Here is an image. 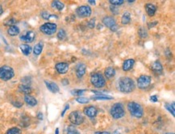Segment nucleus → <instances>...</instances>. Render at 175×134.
I'll list each match as a JSON object with an SVG mask.
<instances>
[{"instance_id": "nucleus-1", "label": "nucleus", "mask_w": 175, "mask_h": 134, "mask_svg": "<svg viewBox=\"0 0 175 134\" xmlns=\"http://www.w3.org/2000/svg\"><path fill=\"white\" fill-rule=\"evenodd\" d=\"M118 90L124 94H129L135 89L134 81L128 77H122L118 81Z\"/></svg>"}, {"instance_id": "nucleus-2", "label": "nucleus", "mask_w": 175, "mask_h": 134, "mask_svg": "<svg viewBox=\"0 0 175 134\" xmlns=\"http://www.w3.org/2000/svg\"><path fill=\"white\" fill-rule=\"evenodd\" d=\"M128 109L130 114L136 118H141L143 116L144 111L142 107L136 102H129L128 103Z\"/></svg>"}, {"instance_id": "nucleus-3", "label": "nucleus", "mask_w": 175, "mask_h": 134, "mask_svg": "<svg viewBox=\"0 0 175 134\" xmlns=\"http://www.w3.org/2000/svg\"><path fill=\"white\" fill-rule=\"evenodd\" d=\"M110 113L115 120H118V119L122 118L125 115V111L123 108V106L121 103H117L112 106L110 110Z\"/></svg>"}, {"instance_id": "nucleus-4", "label": "nucleus", "mask_w": 175, "mask_h": 134, "mask_svg": "<svg viewBox=\"0 0 175 134\" xmlns=\"http://www.w3.org/2000/svg\"><path fill=\"white\" fill-rule=\"evenodd\" d=\"M90 83L96 88H102L106 85V79L99 73H95V74H91Z\"/></svg>"}, {"instance_id": "nucleus-5", "label": "nucleus", "mask_w": 175, "mask_h": 134, "mask_svg": "<svg viewBox=\"0 0 175 134\" xmlns=\"http://www.w3.org/2000/svg\"><path fill=\"white\" fill-rule=\"evenodd\" d=\"M14 70L9 66H3L0 67V79L8 81L14 77Z\"/></svg>"}, {"instance_id": "nucleus-6", "label": "nucleus", "mask_w": 175, "mask_h": 134, "mask_svg": "<svg viewBox=\"0 0 175 134\" xmlns=\"http://www.w3.org/2000/svg\"><path fill=\"white\" fill-rule=\"evenodd\" d=\"M57 28L58 26L54 23H44L43 25L40 26V30L45 35H52L54 34L55 32L57 31Z\"/></svg>"}, {"instance_id": "nucleus-7", "label": "nucleus", "mask_w": 175, "mask_h": 134, "mask_svg": "<svg viewBox=\"0 0 175 134\" xmlns=\"http://www.w3.org/2000/svg\"><path fill=\"white\" fill-rule=\"evenodd\" d=\"M69 121L73 124H76V125H79L82 124L84 121V118L82 115L81 114V112L78 111H72L71 113L69 116Z\"/></svg>"}, {"instance_id": "nucleus-8", "label": "nucleus", "mask_w": 175, "mask_h": 134, "mask_svg": "<svg viewBox=\"0 0 175 134\" xmlns=\"http://www.w3.org/2000/svg\"><path fill=\"white\" fill-rule=\"evenodd\" d=\"M151 83V77L148 75H141L138 78L137 86L140 89L147 88Z\"/></svg>"}, {"instance_id": "nucleus-9", "label": "nucleus", "mask_w": 175, "mask_h": 134, "mask_svg": "<svg viewBox=\"0 0 175 134\" xmlns=\"http://www.w3.org/2000/svg\"><path fill=\"white\" fill-rule=\"evenodd\" d=\"M91 8L89 6H85V5L79 7L76 10V13L81 18L89 17L90 15H91Z\"/></svg>"}, {"instance_id": "nucleus-10", "label": "nucleus", "mask_w": 175, "mask_h": 134, "mask_svg": "<svg viewBox=\"0 0 175 134\" xmlns=\"http://www.w3.org/2000/svg\"><path fill=\"white\" fill-rule=\"evenodd\" d=\"M103 23L106 27L109 28L112 31H115L118 29V27L115 23V20L112 16H106L103 19Z\"/></svg>"}, {"instance_id": "nucleus-11", "label": "nucleus", "mask_w": 175, "mask_h": 134, "mask_svg": "<svg viewBox=\"0 0 175 134\" xmlns=\"http://www.w3.org/2000/svg\"><path fill=\"white\" fill-rule=\"evenodd\" d=\"M35 37H36V35H35L34 31H27L24 35L20 36V40H22V41H23V42L32 43V41L35 40Z\"/></svg>"}, {"instance_id": "nucleus-12", "label": "nucleus", "mask_w": 175, "mask_h": 134, "mask_svg": "<svg viewBox=\"0 0 175 134\" xmlns=\"http://www.w3.org/2000/svg\"><path fill=\"white\" fill-rule=\"evenodd\" d=\"M55 68H56V70L61 74H66L68 70H69V64L66 62H60L58 63L56 66H55Z\"/></svg>"}, {"instance_id": "nucleus-13", "label": "nucleus", "mask_w": 175, "mask_h": 134, "mask_svg": "<svg viewBox=\"0 0 175 134\" xmlns=\"http://www.w3.org/2000/svg\"><path fill=\"white\" fill-rule=\"evenodd\" d=\"M84 114L87 116L88 117L90 118H94L96 116V115L98 113L97 109L94 106H89V107H86L83 110Z\"/></svg>"}, {"instance_id": "nucleus-14", "label": "nucleus", "mask_w": 175, "mask_h": 134, "mask_svg": "<svg viewBox=\"0 0 175 134\" xmlns=\"http://www.w3.org/2000/svg\"><path fill=\"white\" fill-rule=\"evenodd\" d=\"M86 66L84 63H79L76 67V75L78 78L83 77L84 74H86Z\"/></svg>"}, {"instance_id": "nucleus-15", "label": "nucleus", "mask_w": 175, "mask_h": 134, "mask_svg": "<svg viewBox=\"0 0 175 134\" xmlns=\"http://www.w3.org/2000/svg\"><path fill=\"white\" fill-rule=\"evenodd\" d=\"M93 92L95 94H96L95 96L91 97L92 100H111L113 99V97L110 96V95H106V94H104L103 93H99V92H96V91H93Z\"/></svg>"}, {"instance_id": "nucleus-16", "label": "nucleus", "mask_w": 175, "mask_h": 134, "mask_svg": "<svg viewBox=\"0 0 175 134\" xmlns=\"http://www.w3.org/2000/svg\"><path fill=\"white\" fill-rule=\"evenodd\" d=\"M134 64H135V60L132 59V58L124 61V62L123 63V66H122L123 70V71H128L130 70H132Z\"/></svg>"}, {"instance_id": "nucleus-17", "label": "nucleus", "mask_w": 175, "mask_h": 134, "mask_svg": "<svg viewBox=\"0 0 175 134\" xmlns=\"http://www.w3.org/2000/svg\"><path fill=\"white\" fill-rule=\"evenodd\" d=\"M44 83H45L47 88L49 89V91L52 93H58L60 91L59 89V86H58L55 83H52V82H48V81H44Z\"/></svg>"}, {"instance_id": "nucleus-18", "label": "nucleus", "mask_w": 175, "mask_h": 134, "mask_svg": "<svg viewBox=\"0 0 175 134\" xmlns=\"http://www.w3.org/2000/svg\"><path fill=\"white\" fill-rule=\"evenodd\" d=\"M151 69L156 74H161L162 73V70H163V67H162V65L161 64L160 62L158 61H156L152 64V66H151Z\"/></svg>"}, {"instance_id": "nucleus-19", "label": "nucleus", "mask_w": 175, "mask_h": 134, "mask_svg": "<svg viewBox=\"0 0 175 134\" xmlns=\"http://www.w3.org/2000/svg\"><path fill=\"white\" fill-rule=\"evenodd\" d=\"M145 10L149 16H153L157 12V7L152 3H147L145 5Z\"/></svg>"}, {"instance_id": "nucleus-20", "label": "nucleus", "mask_w": 175, "mask_h": 134, "mask_svg": "<svg viewBox=\"0 0 175 134\" xmlns=\"http://www.w3.org/2000/svg\"><path fill=\"white\" fill-rule=\"evenodd\" d=\"M115 70L112 66H109L105 70V72H104V74H105V77L107 78V79H111L113 77H115Z\"/></svg>"}, {"instance_id": "nucleus-21", "label": "nucleus", "mask_w": 175, "mask_h": 134, "mask_svg": "<svg viewBox=\"0 0 175 134\" xmlns=\"http://www.w3.org/2000/svg\"><path fill=\"white\" fill-rule=\"evenodd\" d=\"M24 101H25V103H26L27 104L32 106V107H34V106H36L37 104V100H36L34 97L29 95V94H26V95L24 96Z\"/></svg>"}, {"instance_id": "nucleus-22", "label": "nucleus", "mask_w": 175, "mask_h": 134, "mask_svg": "<svg viewBox=\"0 0 175 134\" xmlns=\"http://www.w3.org/2000/svg\"><path fill=\"white\" fill-rule=\"evenodd\" d=\"M20 50L22 51L23 54L25 55V56H28L31 53H32V47L28 45H27V44H23V45H21L20 46Z\"/></svg>"}, {"instance_id": "nucleus-23", "label": "nucleus", "mask_w": 175, "mask_h": 134, "mask_svg": "<svg viewBox=\"0 0 175 134\" xmlns=\"http://www.w3.org/2000/svg\"><path fill=\"white\" fill-rule=\"evenodd\" d=\"M19 91H20L21 93H23V94H29L31 92H32V88H31V86L28 85H24V84H21V85L19 86Z\"/></svg>"}, {"instance_id": "nucleus-24", "label": "nucleus", "mask_w": 175, "mask_h": 134, "mask_svg": "<svg viewBox=\"0 0 175 134\" xmlns=\"http://www.w3.org/2000/svg\"><path fill=\"white\" fill-rule=\"evenodd\" d=\"M131 21V14L128 12H124L123 15V16L121 18V23L123 25L128 24Z\"/></svg>"}, {"instance_id": "nucleus-25", "label": "nucleus", "mask_w": 175, "mask_h": 134, "mask_svg": "<svg viewBox=\"0 0 175 134\" xmlns=\"http://www.w3.org/2000/svg\"><path fill=\"white\" fill-rule=\"evenodd\" d=\"M7 33L12 37H15L17 36L20 33V29L18 28L17 26H11L8 29H7Z\"/></svg>"}, {"instance_id": "nucleus-26", "label": "nucleus", "mask_w": 175, "mask_h": 134, "mask_svg": "<svg viewBox=\"0 0 175 134\" xmlns=\"http://www.w3.org/2000/svg\"><path fill=\"white\" fill-rule=\"evenodd\" d=\"M43 47H44V44L42 42H40L36 44V45L34 46V49H33V53H34L35 55H40L41 53V52L43 50Z\"/></svg>"}, {"instance_id": "nucleus-27", "label": "nucleus", "mask_w": 175, "mask_h": 134, "mask_svg": "<svg viewBox=\"0 0 175 134\" xmlns=\"http://www.w3.org/2000/svg\"><path fill=\"white\" fill-rule=\"evenodd\" d=\"M52 7L57 9V10H58V11H62L64 7H65V5H64L63 3L56 0V1H52Z\"/></svg>"}, {"instance_id": "nucleus-28", "label": "nucleus", "mask_w": 175, "mask_h": 134, "mask_svg": "<svg viewBox=\"0 0 175 134\" xmlns=\"http://www.w3.org/2000/svg\"><path fill=\"white\" fill-rule=\"evenodd\" d=\"M138 35H139V37H141V38H147L148 37V31L144 27H141L139 30H138Z\"/></svg>"}, {"instance_id": "nucleus-29", "label": "nucleus", "mask_w": 175, "mask_h": 134, "mask_svg": "<svg viewBox=\"0 0 175 134\" xmlns=\"http://www.w3.org/2000/svg\"><path fill=\"white\" fill-rule=\"evenodd\" d=\"M21 133V130L20 128H17V127H14V128H12L8 129L7 131L6 134H20Z\"/></svg>"}, {"instance_id": "nucleus-30", "label": "nucleus", "mask_w": 175, "mask_h": 134, "mask_svg": "<svg viewBox=\"0 0 175 134\" xmlns=\"http://www.w3.org/2000/svg\"><path fill=\"white\" fill-rule=\"evenodd\" d=\"M165 107H166V108L170 113H172L173 116H174V103H173L172 105H171V104H169V103H166V104H165Z\"/></svg>"}, {"instance_id": "nucleus-31", "label": "nucleus", "mask_w": 175, "mask_h": 134, "mask_svg": "<svg viewBox=\"0 0 175 134\" xmlns=\"http://www.w3.org/2000/svg\"><path fill=\"white\" fill-rule=\"evenodd\" d=\"M66 37V32L64 29H60L58 32V38L60 40H63Z\"/></svg>"}, {"instance_id": "nucleus-32", "label": "nucleus", "mask_w": 175, "mask_h": 134, "mask_svg": "<svg viewBox=\"0 0 175 134\" xmlns=\"http://www.w3.org/2000/svg\"><path fill=\"white\" fill-rule=\"evenodd\" d=\"M41 16H42V18H43V19H44V20H49L50 18H52V17H57L55 15L49 14L48 12H41Z\"/></svg>"}, {"instance_id": "nucleus-33", "label": "nucleus", "mask_w": 175, "mask_h": 134, "mask_svg": "<svg viewBox=\"0 0 175 134\" xmlns=\"http://www.w3.org/2000/svg\"><path fill=\"white\" fill-rule=\"evenodd\" d=\"M109 2L112 6H120L124 3L123 0H110Z\"/></svg>"}, {"instance_id": "nucleus-34", "label": "nucleus", "mask_w": 175, "mask_h": 134, "mask_svg": "<svg viewBox=\"0 0 175 134\" xmlns=\"http://www.w3.org/2000/svg\"><path fill=\"white\" fill-rule=\"evenodd\" d=\"M86 91V90H73V91H71V94L73 95H76V96H80Z\"/></svg>"}, {"instance_id": "nucleus-35", "label": "nucleus", "mask_w": 175, "mask_h": 134, "mask_svg": "<svg viewBox=\"0 0 175 134\" xmlns=\"http://www.w3.org/2000/svg\"><path fill=\"white\" fill-rule=\"evenodd\" d=\"M67 134H80L79 133V132L74 128V127H73V126H69L68 129H67Z\"/></svg>"}, {"instance_id": "nucleus-36", "label": "nucleus", "mask_w": 175, "mask_h": 134, "mask_svg": "<svg viewBox=\"0 0 175 134\" xmlns=\"http://www.w3.org/2000/svg\"><path fill=\"white\" fill-rule=\"evenodd\" d=\"M76 101L79 103H88L90 102V100L85 97H78L76 99Z\"/></svg>"}, {"instance_id": "nucleus-37", "label": "nucleus", "mask_w": 175, "mask_h": 134, "mask_svg": "<svg viewBox=\"0 0 175 134\" xmlns=\"http://www.w3.org/2000/svg\"><path fill=\"white\" fill-rule=\"evenodd\" d=\"M21 82L23 83V84L24 85H30L31 83H32V80H31V78L30 77H24L21 79Z\"/></svg>"}, {"instance_id": "nucleus-38", "label": "nucleus", "mask_w": 175, "mask_h": 134, "mask_svg": "<svg viewBox=\"0 0 175 134\" xmlns=\"http://www.w3.org/2000/svg\"><path fill=\"white\" fill-rule=\"evenodd\" d=\"M16 23V20H15L14 18H12V19H10V20H8L7 21L6 23H5V24L6 25H8V26H14L15 23Z\"/></svg>"}, {"instance_id": "nucleus-39", "label": "nucleus", "mask_w": 175, "mask_h": 134, "mask_svg": "<svg viewBox=\"0 0 175 134\" xmlns=\"http://www.w3.org/2000/svg\"><path fill=\"white\" fill-rule=\"evenodd\" d=\"M87 25H88L90 29H94L95 26V19H92V20H90L88 23H87Z\"/></svg>"}, {"instance_id": "nucleus-40", "label": "nucleus", "mask_w": 175, "mask_h": 134, "mask_svg": "<svg viewBox=\"0 0 175 134\" xmlns=\"http://www.w3.org/2000/svg\"><path fill=\"white\" fill-rule=\"evenodd\" d=\"M110 8H111V11H112V12L113 14L118 15V13H119V9L116 8V7L114 6H111L110 7Z\"/></svg>"}, {"instance_id": "nucleus-41", "label": "nucleus", "mask_w": 175, "mask_h": 134, "mask_svg": "<svg viewBox=\"0 0 175 134\" xmlns=\"http://www.w3.org/2000/svg\"><path fill=\"white\" fill-rule=\"evenodd\" d=\"M158 23V22L157 21V20L153 21V22H151V23H148V28H149V29L153 28V27H155V26L157 25Z\"/></svg>"}, {"instance_id": "nucleus-42", "label": "nucleus", "mask_w": 175, "mask_h": 134, "mask_svg": "<svg viewBox=\"0 0 175 134\" xmlns=\"http://www.w3.org/2000/svg\"><path fill=\"white\" fill-rule=\"evenodd\" d=\"M12 104H13L15 107H16V108H21L22 105H23V103H21V102H19V101H15V102H12Z\"/></svg>"}, {"instance_id": "nucleus-43", "label": "nucleus", "mask_w": 175, "mask_h": 134, "mask_svg": "<svg viewBox=\"0 0 175 134\" xmlns=\"http://www.w3.org/2000/svg\"><path fill=\"white\" fill-rule=\"evenodd\" d=\"M150 100H151L152 102L157 103V102L158 101V96H157V95H152V96H151V97H150Z\"/></svg>"}, {"instance_id": "nucleus-44", "label": "nucleus", "mask_w": 175, "mask_h": 134, "mask_svg": "<svg viewBox=\"0 0 175 134\" xmlns=\"http://www.w3.org/2000/svg\"><path fill=\"white\" fill-rule=\"evenodd\" d=\"M69 104H67V105L66 106V108H64L63 111H62V112H61V116H64V115H65V113H66V111H67V110H68V109H69Z\"/></svg>"}, {"instance_id": "nucleus-45", "label": "nucleus", "mask_w": 175, "mask_h": 134, "mask_svg": "<svg viewBox=\"0 0 175 134\" xmlns=\"http://www.w3.org/2000/svg\"><path fill=\"white\" fill-rule=\"evenodd\" d=\"M37 118L39 120H43V114L41 112H39L37 114Z\"/></svg>"}, {"instance_id": "nucleus-46", "label": "nucleus", "mask_w": 175, "mask_h": 134, "mask_svg": "<svg viewBox=\"0 0 175 134\" xmlns=\"http://www.w3.org/2000/svg\"><path fill=\"white\" fill-rule=\"evenodd\" d=\"M95 134H110L109 132H96Z\"/></svg>"}, {"instance_id": "nucleus-47", "label": "nucleus", "mask_w": 175, "mask_h": 134, "mask_svg": "<svg viewBox=\"0 0 175 134\" xmlns=\"http://www.w3.org/2000/svg\"><path fill=\"white\" fill-rule=\"evenodd\" d=\"M62 83H63L64 86H66V85H67V84H69V81H68V79L65 78V79L63 80V82H62Z\"/></svg>"}, {"instance_id": "nucleus-48", "label": "nucleus", "mask_w": 175, "mask_h": 134, "mask_svg": "<svg viewBox=\"0 0 175 134\" xmlns=\"http://www.w3.org/2000/svg\"><path fill=\"white\" fill-rule=\"evenodd\" d=\"M88 3L92 5H95V0H88Z\"/></svg>"}, {"instance_id": "nucleus-49", "label": "nucleus", "mask_w": 175, "mask_h": 134, "mask_svg": "<svg viewBox=\"0 0 175 134\" xmlns=\"http://www.w3.org/2000/svg\"><path fill=\"white\" fill-rule=\"evenodd\" d=\"M3 7H2V6H1V5H0V15H1L3 14Z\"/></svg>"}, {"instance_id": "nucleus-50", "label": "nucleus", "mask_w": 175, "mask_h": 134, "mask_svg": "<svg viewBox=\"0 0 175 134\" xmlns=\"http://www.w3.org/2000/svg\"><path fill=\"white\" fill-rule=\"evenodd\" d=\"M55 134H59V128H56V131H55Z\"/></svg>"}, {"instance_id": "nucleus-51", "label": "nucleus", "mask_w": 175, "mask_h": 134, "mask_svg": "<svg viewBox=\"0 0 175 134\" xmlns=\"http://www.w3.org/2000/svg\"><path fill=\"white\" fill-rule=\"evenodd\" d=\"M113 134H121V133L119 131H115L114 133H113Z\"/></svg>"}, {"instance_id": "nucleus-52", "label": "nucleus", "mask_w": 175, "mask_h": 134, "mask_svg": "<svg viewBox=\"0 0 175 134\" xmlns=\"http://www.w3.org/2000/svg\"><path fill=\"white\" fill-rule=\"evenodd\" d=\"M166 134H174V133H167Z\"/></svg>"}]
</instances>
